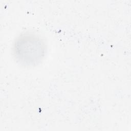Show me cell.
I'll return each mask as SVG.
<instances>
[{"label": "cell", "mask_w": 131, "mask_h": 131, "mask_svg": "<svg viewBox=\"0 0 131 131\" xmlns=\"http://www.w3.org/2000/svg\"><path fill=\"white\" fill-rule=\"evenodd\" d=\"M43 41L33 34H26L19 37L14 47V53L17 60L24 64L33 65L42 58L45 51Z\"/></svg>", "instance_id": "cell-1"}]
</instances>
